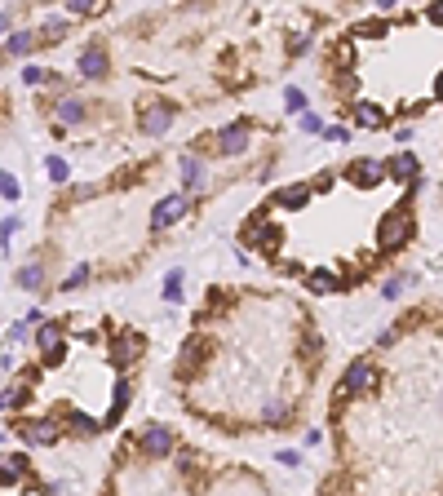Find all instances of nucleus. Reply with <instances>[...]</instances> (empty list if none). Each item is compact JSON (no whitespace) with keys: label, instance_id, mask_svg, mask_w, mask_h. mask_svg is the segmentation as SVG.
<instances>
[{"label":"nucleus","instance_id":"f257e3e1","mask_svg":"<svg viewBox=\"0 0 443 496\" xmlns=\"http://www.w3.org/2000/svg\"><path fill=\"white\" fill-rule=\"evenodd\" d=\"M173 120H177V102H169V98H151V102H142V111H138V124H142L146 138L169 134Z\"/></svg>","mask_w":443,"mask_h":496},{"label":"nucleus","instance_id":"f03ea898","mask_svg":"<svg viewBox=\"0 0 443 496\" xmlns=\"http://www.w3.org/2000/svg\"><path fill=\"white\" fill-rule=\"evenodd\" d=\"M377 240H382V248H403L408 240H413V213H408V204L390 208V218L382 222V230H377Z\"/></svg>","mask_w":443,"mask_h":496},{"label":"nucleus","instance_id":"7ed1b4c3","mask_svg":"<svg viewBox=\"0 0 443 496\" xmlns=\"http://www.w3.org/2000/svg\"><path fill=\"white\" fill-rule=\"evenodd\" d=\"M138 448H142V456L164 461V456H173L177 439H173V430H169V425H146V430H142V439H138Z\"/></svg>","mask_w":443,"mask_h":496},{"label":"nucleus","instance_id":"20e7f679","mask_svg":"<svg viewBox=\"0 0 443 496\" xmlns=\"http://www.w3.org/2000/svg\"><path fill=\"white\" fill-rule=\"evenodd\" d=\"M208 350H213V346H208V337H200V333H195V337H187V346H182V359H177V382H191V377H195V368H200V363L208 359Z\"/></svg>","mask_w":443,"mask_h":496},{"label":"nucleus","instance_id":"39448f33","mask_svg":"<svg viewBox=\"0 0 443 496\" xmlns=\"http://www.w3.org/2000/svg\"><path fill=\"white\" fill-rule=\"evenodd\" d=\"M372 386H377V372L368 368V363H350V368H346V377H341L337 403H341V399H350V394H364V390H372Z\"/></svg>","mask_w":443,"mask_h":496},{"label":"nucleus","instance_id":"423d86ee","mask_svg":"<svg viewBox=\"0 0 443 496\" xmlns=\"http://www.w3.org/2000/svg\"><path fill=\"white\" fill-rule=\"evenodd\" d=\"M249 138H253L249 120H235V124H226L222 134H218V151H222V155H240L244 146H249Z\"/></svg>","mask_w":443,"mask_h":496},{"label":"nucleus","instance_id":"0eeeda50","mask_svg":"<svg viewBox=\"0 0 443 496\" xmlns=\"http://www.w3.org/2000/svg\"><path fill=\"white\" fill-rule=\"evenodd\" d=\"M346 177L355 182V187H382V177H386V164L382 160H355Z\"/></svg>","mask_w":443,"mask_h":496},{"label":"nucleus","instance_id":"6e6552de","mask_svg":"<svg viewBox=\"0 0 443 496\" xmlns=\"http://www.w3.org/2000/svg\"><path fill=\"white\" fill-rule=\"evenodd\" d=\"M187 213V195H169V200H160L155 213H151V230H164V226H173L177 218Z\"/></svg>","mask_w":443,"mask_h":496},{"label":"nucleus","instance_id":"1a4fd4ad","mask_svg":"<svg viewBox=\"0 0 443 496\" xmlns=\"http://www.w3.org/2000/svg\"><path fill=\"white\" fill-rule=\"evenodd\" d=\"M138 355H142V337L138 333H120L116 346H111V363H116V368H129Z\"/></svg>","mask_w":443,"mask_h":496},{"label":"nucleus","instance_id":"9d476101","mask_svg":"<svg viewBox=\"0 0 443 496\" xmlns=\"http://www.w3.org/2000/svg\"><path fill=\"white\" fill-rule=\"evenodd\" d=\"M80 76L85 80H102L107 76V49L102 45H89L85 54H80Z\"/></svg>","mask_w":443,"mask_h":496},{"label":"nucleus","instance_id":"9b49d317","mask_svg":"<svg viewBox=\"0 0 443 496\" xmlns=\"http://www.w3.org/2000/svg\"><path fill=\"white\" fill-rule=\"evenodd\" d=\"M36 346L45 350V359H49V363H58V359H62V328H58V324H40Z\"/></svg>","mask_w":443,"mask_h":496},{"label":"nucleus","instance_id":"f8f14e48","mask_svg":"<svg viewBox=\"0 0 443 496\" xmlns=\"http://www.w3.org/2000/svg\"><path fill=\"white\" fill-rule=\"evenodd\" d=\"M23 435H27L31 443H40V448H49V443L62 439V430H58L54 421H31V425H23Z\"/></svg>","mask_w":443,"mask_h":496},{"label":"nucleus","instance_id":"ddd939ff","mask_svg":"<svg viewBox=\"0 0 443 496\" xmlns=\"http://www.w3.org/2000/svg\"><path fill=\"white\" fill-rule=\"evenodd\" d=\"M417 169H421V164H417V155H413V151H403V155H395V160L386 164V173H390V177H399V182H417Z\"/></svg>","mask_w":443,"mask_h":496},{"label":"nucleus","instance_id":"4468645a","mask_svg":"<svg viewBox=\"0 0 443 496\" xmlns=\"http://www.w3.org/2000/svg\"><path fill=\"white\" fill-rule=\"evenodd\" d=\"M355 124L359 129H386V111L377 102H355Z\"/></svg>","mask_w":443,"mask_h":496},{"label":"nucleus","instance_id":"2eb2a0df","mask_svg":"<svg viewBox=\"0 0 443 496\" xmlns=\"http://www.w3.org/2000/svg\"><path fill=\"white\" fill-rule=\"evenodd\" d=\"M177 173H182V187L187 191H195V187H200V177H204V169H200V160H195V155H182Z\"/></svg>","mask_w":443,"mask_h":496},{"label":"nucleus","instance_id":"dca6fc26","mask_svg":"<svg viewBox=\"0 0 443 496\" xmlns=\"http://www.w3.org/2000/svg\"><path fill=\"white\" fill-rule=\"evenodd\" d=\"M257 248H266V253H280V244H284V230L280 226H266L261 222V230H257V240H253Z\"/></svg>","mask_w":443,"mask_h":496},{"label":"nucleus","instance_id":"f3484780","mask_svg":"<svg viewBox=\"0 0 443 496\" xmlns=\"http://www.w3.org/2000/svg\"><path fill=\"white\" fill-rule=\"evenodd\" d=\"M31 45H36V31H13V36H9V45H5V54H13V58H27V54H31Z\"/></svg>","mask_w":443,"mask_h":496},{"label":"nucleus","instance_id":"a211bd4d","mask_svg":"<svg viewBox=\"0 0 443 496\" xmlns=\"http://www.w3.org/2000/svg\"><path fill=\"white\" fill-rule=\"evenodd\" d=\"M40 284H45V271H40V261H31V266H23V271H18V288L36 293Z\"/></svg>","mask_w":443,"mask_h":496},{"label":"nucleus","instance_id":"6ab92c4d","mask_svg":"<svg viewBox=\"0 0 443 496\" xmlns=\"http://www.w3.org/2000/svg\"><path fill=\"white\" fill-rule=\"evenodd\" d=\"M124 408H129V386L120 382V386H116V403H111V412H107V421H102V425H116V421L124 417Z\"/></svg>","mask_w":443,"mask_h":496},{"label":"nucleus","instance_id":"aec40b11","mask_svg":"<svg viewBox=\"0 0 443 496\" xmlns=\"http://www.w3.org/2000/svg\"><path fill=\"white\" fill-rule=\"evenodd\" d=\"M315 293H333V288H341V279L337 275H328V271H310V279H306Z\"/></svg>","mask_w":443,"mask_h":496},{"label":"nucleus","instance_id":"412c9836","mask_svg":"<svg viewBox=\"0 0 443 496\" xmlns=\"http://www.w3.org/2000/svg\"><path fill=\"white\" fill-rule=\"evenodd\" d=\"M107 0H67V13H80V18H93V13H102Z\"/></svg>","mask_w":443,"mask_h":496},{"label":"nucleus","instance_id":"4be33fe9","mask_svg":"<svg viewBox=\"0 0 443 496\" xmlns=\"http://www.w3.org/2000/svg\"><path fill=\"white\" fill-rule=\"evenodd\" d=\"M310 200V187H288V191H280V204L284 208H302Z\"/></svg>","mask_w":443,"mask_h":496},{"label":"nucleus","instance_id":"5701e85b","mask_svg":"<svg viewBox=\"0 0 443 496\" xmlns=\"http://www.w3.org/2000/svg\"><path fill=\"white\" fill-rule=\"evenodd\" d=\"M31 399V390L27 386H13V390H0V408H23Z\"/></svg>","mask_w":443,"mask_h":496},{"label":"nucleus","instance_id":"b1692460","mask_svg":"<svg viewBox=\"0 0 443 496\" xmlns=\"http://www.w3.org/2000/svg\"><path fill=\"white\" fill-rule=\"evenodd\" d=\"M58 115H62V120H85V102H76V98H62V102H58Z\"/></svg>","mask_w":443,"mask_h":496},{"label":"nucleus","instance_id":"393cba45","mask_svg":"<svg viewBox=\"0 0 443 496\" xmlns=\"http://www.w3.org/2000/svg\"><path fill=\"white\" fill-rule=\"evenodd\" d=\"M45 169H49V177H54V182H67V177H71L67 160H58V155H49V164H45Z\"/></svg>","mask_w":443,"mask_h":496},{"label":"nucleus","instance_id":"a878e982","mask_svg":"<svg viewBox=\"0 0 443 496\" xmlns=\"http://www.w3.org/2000/svg\"><path fill=\"white\" fill-rule=\"evenodd\" d=\"M284 107L297 115V111H306V93L302 89H284Z\"/></svg>","mask_w":443,"mask_h":496},{"label":"nucleus","instance_id":"bb28decb","mask_svg":"<svg viewBox=\"0 0 443 496\" xmlns=\"http://www.w3.org/2000/svg\"><path fill=\"white\" fill-rule=\"evenodd\" d=\"M40 31H45V40H62V36H67V23H62V18H49Z\"/></svg>","mask_w":443,"mask_h":496},{"label":"nucleus","instance_id":"cd10ccee","mask_svg":"<svg viewBox=\"0 0 443 496\" xmlns=\"http://www.w3.org/2000/svg\"><path fill=\"white\" fill-rule=\"evenodd\" d=\"M355 36H364V40H377V36H386V27H382V23H359V27H355Z\"/></svg>","mask_w":443,"mask_h":496},{"label":"nucleus","instance_id":"c85d7f7f","mask_svg":"<svg viewBox=\"0 0 443 496\" xmlns=\"http://www.w3.org/2000/svg\"><path fill=\"white\" fill-rule=\"evenodd\" d=\"M85 279H89V266H76V271H71L67 279H62V288L71 293V288H80V284H85Z\"/></svg>","mask_w":443,"mask_h":496},{"label":"nucleus","instance_id":"c756f323","mask_svg":"<svg viewBox=\"0 0 443 496\" xmlns=\"http://www.w3.org/2000/svg\"><path fill=\"white\" fill-rule=\"evenodd\" d=\"M284 421H288V408L284 403H271L266 408V425H284Z\"/></svg>","mask_w":443,"mask_h":496},{"label":"nucleus","instance_id":"7c9ffc66","mask_svg":"<svg viewBox=\"0 0 443 496\" xmlns=\"http://www.w3.org/2000/svg\"><path fill=\"white\" fill-rule=\"evenodd\" d=\"M164 297H169V302H173V297H182V271L169 275V284H164Z\"/></svg>","mask_w":443,"mask_h":496},{"label":"nucleus","instance_id":"2f4dec72","mask_svg":"<svg viewBox=\"0 0 443 496\" xmlns=\"http://www.w3.org/2000/svg\"><path fill=\"white\" fill-rule=\"evenodd\" d=\"M0 195H5V200H18V182L9 173H0Z\"/></svg>","mask_w":443,"mask_h":496},{"label":"nucleus","instance_id":"473e14b6","mask_svg":"<svg viewBox=\"0 0 443 496\" xmlns=\"http://www.w3.org/2000/svg\"><path fill=\"white\" fill-rule=\"evenodd\" d=\"M76 430H80V435H98V430H102V421H93V417H76Z\"/></svg>","mask_w":443,"mask_h":496},{"label":"nucleus","instance_id":"72a5a7b5","mask_svg":"<svg viewBox=\"0 0 443 496\" xmlns=\"http://www.w3.org/2000/svg\"><path fill=\"white\" fill-rule=\"evenodd\" d=\"M0 483H5V488H9V483H18V470H13L9 461H0Z\"/></svg>","mask_w":443,"mask_h":496},{"label":"nucleus","instance_id":"f704fd0d","mask_svg":"<svg viewBox=\"0 0 443 496\" xmlns=\"http://www.w3.org/2000/svg\"><path fill=\"white\" fill-rule=\"evenodd\" d=\"M425 18H430L435 27H443V0H435V5H430V9H425Z\"/></svg>","mask_w":443,"mask_h":496},{"label":"nucleus","instance_id":"c9c22d12","mask_svg":"<svg viewBox=\"0 0 443 496\" xmlns=\"http://www.w3.org/2000/svg\"><path fill=\"white\" fill-rule=\"evenodd\" d=\"M302 129H306V134H319L324 124H319V115H302Z\"/></svg>","mask_w":443,"mask_h":496},{"label":"nucleus","instance_id":"e433bc0d","mask_svg":"<svg viewBox=\"0 0 443 496\" xmlns=\"http://www.w3.org/2000/svg\"><path fill=\"white\" fill-rule=\"evenodd\" d=\"M399 288H403V279H386V284H382L386 297H399Z\"/></svg>","mask_w":443,"mask_h":496},{"label":"nucleus","instance_id":"4c0bfd02","mask_svg":"<svg viewBox=\"0 0 443 496\" xmlns=\"http://www.w3.org/2000/svg\"><path fill=\"white\" fill-rule=\"evenodd\" d=\"M23 80H27V85H40L45 71H40V67H27V71H23Z\"/></svg>","mask_w":443,"mask_h":496},{"label":"nucleus","instance_id":"58836bf2","mask_svg":"<svg viewBox=\"0 0 443 496\" xmlns=\"http://www.w3.org/2000/svg\"><path fill=\"white\" fill-rule=\"evenodd\" d=\"M9 466H13V470H18V474H23V470H27V466H31V461H27V456H23V452H13V456H9Z\"/></svg>","mask_w":443,"mask_h":496},{"label":"nucleus","instance_id":"ea45409f","mask_svg":"<svg viewBox=\"0 0 443 496\" xmlns=\"http://www.w3.org/2000/svg\"><path fill=\"white\" fill-rule=\"evenodd\" d=\"M435 98H439V102H443V76L435 80Z\"/></svg>","mask_w":443,"mask_h":496},{"label":"nucleus","instance_id":"a19ab883","mask_svg":"<svg viewBox=\"0 0 443 496\" xmlns=\"http://www.w3.org/2000/svg\"><path fill=\"white\" fill-rule=\"evenodd\" d=\"M5 31H9V13H0V36H5Z\"/></svg>","mask_w":443,"mask_h":496}]
</instances>
